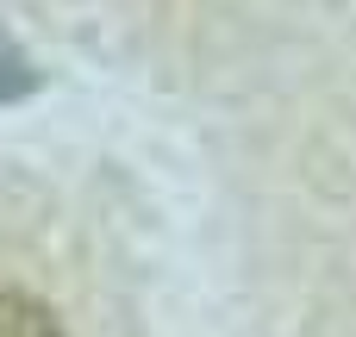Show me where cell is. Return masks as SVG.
I'll list each match as a JSON object with an SVG mask.
<instances>
[{
	"label": "cell",
	"mask_w": 356,
	"mask_h": 337,
	"mask_svg": "<svg viewBox=\"0 0 356 337\" xmlns=\"http://www.w3.org/2000/svg\"><path fill=\"white\" fill-rule=\"evenodd\" d=\"M0 337H63V325H56V313L44 300L0 288Z\"/></svg>",
	"instance_id": "obj_1"
},
{
	"label": "cell",
	"mask_w": 356,
	"mask_h": 337,
	"mask_svg": "<svg viewBox=\"0 0 356 337\" xmlns=\"http://www.w3.org/2000/svg\"><path fill=\"white\" fill-rule=\"evenodd\" d=\"M31 88H38V69H31V63L0 38V106H6V100H19V94H31Z\"/></svg>",
	"instance_id": "obj_2"
}]
</instances>
